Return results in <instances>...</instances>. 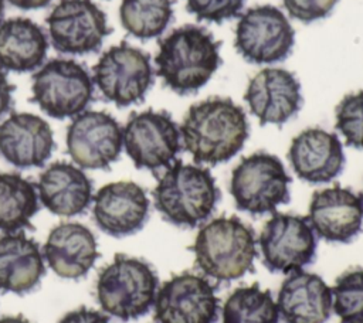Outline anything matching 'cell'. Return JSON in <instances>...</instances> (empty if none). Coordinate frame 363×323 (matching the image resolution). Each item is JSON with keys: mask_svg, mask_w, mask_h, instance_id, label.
I'll use <instances>...</instances> for the list:
<instances>
[{"mask_svg": "<svg viewBox=\"0 0 363 323\" xmlns=\"http://www.w3.org/2000/svg\"><path fill=\"white\" fill-rule=\"evenodd\" d=\"M223 323H279L278 305L258 283L234 289L223 305Z\"/></svg>", "mask_w": 363, "mask_h": 323, "instance_id": "obj_26", "label": "cell"}, {"mask_svg": "<svg viewBox=\"0 0 363 323\" xmlns=\"http://www.w3.org/2000/svg\"><path fill=\"white\" fill-rule=\"evenodd\" d=\"M45 273L38 244L23 232L0 237V290L24 295L38 286Z\"/></svg>", "mask_w": 363, "mask_h": 323, "instance_id": "obj_23", "label": "cell"}, {"mask_svg": "<svg viewBox=\"0 0 363 323\" xmlns=\"http://www.w3.org/2000/svg\"><path fill=\"white\" fill-rule=\"evenodd\" d=\"M48 266L64 279L84 278L99 256L95 235L79 222L54 227L43 246Z\"/></svg>", "mask_w": 363, "mask_h": 323, "instance_id": "obj_22", "label": "cell"}, {"mask_svg": "<svg viewBox=\"0 0 363 323\" xmlns=\"http://www.w3.org/2000/svg\"><path fill=\"white\" fill-rule=\"evenodd\" d=\"M37 186L18 173L0 171V231L20 232L31 227L40 208Z\"/></svg>", "mask_w": 363, "mask_h": 323, "instance_id": "obj_25", "label": "cell"}, {"mask_svg": "<svg viewBox=\"0 0 363 323\" xmlns=\"http://www.w3.org/2000/svg\"><path fill=\"white\" fill-rule=\"evenodd\" d=\"M94 86L92 75L82 64L54 58L34 72L31 99L51 118H74L92 102Z\"/></svg>", "mask_w": 363, "mask_h": 323, "instance_id": "obj_7", "label": "cell"}, {"mask_svg": "<svg viewBox=\"0 0 363 323\" xmlns=\"http://www.w3.org/2000/svg\"><path fill=\"white\" fill-rule=\"evenodd\" d=\"M35 186L41 204L61 217L85 212L94 198L89 177L81 167L67 162H55L45 167Z\"/></svg>", "mask_w": 363, "mask_h": 323, "instance_id": "obj_21", "label": "cell"}, {"mask_svg": "<svg viewBox=\"0 0 363 323\" xmlns=\"http://www.w3.org/2000/svg\"><path fill=\"white\" fill-rule=\"evenodd\" d=\"M333 312L340 323H363V268L343 272L332 288Z\"/></svg>", "mask_w": 363, "mask_h": 323, "instance_id": "obj_28", "label": "cell"}, {"mask_svg": "<svg viewBox=\"0 0 363 323\" xmlns=\"http://www.w3.org/2000/svg\"><path fill=\"white\" fill-rule=\"evenodd\" d=\"M11 6L21 10H37L47 7L52 0H7Z\"/></svg>", "mask_w": 363, "mask_h": 323, "instance_id": "obj_34", "label": "cell"}, {"mask_svg": "<svg viewBox=\"0 0 363 323\" xmlns=\"http://www.w3.org/2000/svg\"><path fill=\"white\" fill-rule=\"evenodd\" d=\"M45 21L51 44L61 54L96 52L111 33L105 13L91 0H60Z\"/></svg>", "mask_w": 363, "mask_h": 323, "instance_id": "obj_12", "label": "cell"}, {"mask_svg": "<svg viewBox=\"0 0 363 323\" xmlns=\"http://www.w3.org/2000/svg\"><path fill=\"white\" fill-rule=\"evenodd\" d=\"M289 184L291 177L282 162L271 153L257 152L233 169L230 193L238 210L261 215L289 201Z\"/></svg>", "mask_w": 363, "mask_h": 323, "instance_id": "obj_6", "label": "cell"}, {"mask_svg": "<svg viewBox=\"0 0 363 323\" xmlns=\"http://www.w3.org/2000/svg\"><path fill=\"white\" fill-rule=\"evenodd\" d=\"M277 305L285 323H326L333 310L332 288L316 273L291 272L281 283Z\"/></svg>", "mask_w": 363, "mask_h": 323, "instance_id": "obj_20", "label": "cell"}, {"mask_svg": "<svg viewBox=\"0 0 363 323\" xmlns=\"http://www.w3.org/2000/svg\"><path fill=\"white\" fill-rule=\"evenodd\" d=\"M156 323H216L218 298L204 276L184 272L167 279L156 293Z\"/></svg>", "mask_w": 363, "mask_h": 323, "instance_id": "obj_14", "label": "cell"}, {"mask_svg": "<svg viewBox=\"0 0 363 323\" xmlns=\"http://www.w3.org/2000/svg\"><path fill=\"white\" fill-rule=\"evenodd\" d=\"M295 44V31L286 16L275 6L261 4L240 16L234 47L251 64L268 65L286 60Z\"/></svg>", "mask_w": 363, "mask_h": 323, "instance_id": "obj_10", "label": "cell"}, {"mask_svg": "<svg viewBox=\"0 0 363 323\" xmlns=\"http://www.w3.org/2000/svg\"><path fill=\"white\" fill-rule=\"evenodd\" d=\"M95 224L105 234L122 238L136 234L149 218L150 201L133 181H115L101 187L92 198Z\"/></svg>", "mask_w": 363, "mask_h": 323, "instance_id": "obj_16", "label": "cell"}, {"mask_svg": "<svg viewBox=\"0 0 363 323\" xmlns=\"http://www.w3.org/2000/svg\"><path fill=\"white\" fill-rule=\"evenodd\" d=\"M152 194L160 215L180 228L204 224L220 200V190L210 170L182 160H176L157 176Z\"/></svg>", "mask_w": 363, "mask_h": 323, "instance_id": "obj_3", "label": "cell"}, {"mask_svg": "<svg viewBox=\"0 0 363 323\" xmlns=\"http://www.w3.org/2000/svg\"><path fill=\"white\" fill-rule=\"evenodd\" d=\"M189 13L200 21L223 23L241 14L245 0H184Z\"/></svg>", "mask_w": 363, "mask_h": 323, "instance_id": "obj_30", "label": "cell"}, {"mask_svg": "<svg viewBox=\"0 0 363 323\" xmlns=\"http://www.w3.org/2000/svg\"><path fill=\"white\" fill-rule=\"evenodd\" d=\"M123 147L138 169L157 176L176 162L182 150L180 128L166 110L133 112L122 129Z\"/></svg>", "mask_w": 363, "mask_h": 323, "instance_id": "obj_9", "label": "cell"}, {"mask_svg": "<svg viewBox=\"0 0 363 323\" xmlns=\"http://www.w3.org/2000/svg\"><path fill=\"white\" fill-rule=\"evenodd\" d=\"M0 323H31V322L28 319H26L23 314H16V316L0 317Z\"/></svg>", "mask_w": 363, "mask_h": 323, "instance_id": "obj_35", "label": "cell"}, {"mask_svg": "<svg viewBox=\"0 0 363 323\" xmlns=\"http://www.w3.org/2000/svg\"><path fill=\"white\" fill-rule=\"evenodd\" d=\"M122 147V128L108 112L84 110L72 118L67 129V152L81 169H109Z\"/></svg>", "mask_w": 363, "mask_h": 323, "instance_id": "obj_13", "label": "cell"}, {"mask_svg": "<svg viewBox=\"0 0 363 323\" xmlns=\"http://www.w3.org/2000/svg\"><path fill=\"white\" fill-rule=\"evenodd\" d=\"M335 119L346 144L363 150V91L347 94L337 103Z\"/></svg>", "mask_w": 363, "mask_h": 323, "instance_id": "obj_29", "label": "cell"}, {"mask_svg": "<svg viewBox=\"0 0 363 323\" xmlns=\"http://www.w3.org/2000/svg\"><path fill=\"white\" fill-rule=\"evenodd\" d=\"M54 144L50 125L38 115L17 112L0 123V156L14 167L44 166Z\"/></svg>", "mask_w": 363, "mask_h": 323, "instance_id": "obj_18", "label": "cell"}, {"mask_svg": "<svg viewBox=\"0 0 363 323\" xmlns=\"http://www.w3.org/2000/svg\"><path fill=\"white\" fill-rule=\"evenodd\" d=\"M339 0H282L288 14L302 23L328 17Z\"/></svg>", "mask_w": 363, "mask_h": 323, "instance_id": "obj_31", "label": "cell"}, {"mask_svg": "<svg viewBox=\"0 0 363 323\" xmlns=\"http://www.w3.org/2000/svg\"><path fill=\"white\" fill-rule=\"evenodd\" d=\"M244 99L259 125L281 126L302 106L301 84L288 69L264 68L248 82Z\"/></svg>", "mask_w": 363, "mask_h": 323, "instance_id": "obj_17", "label": "cell"}, {"mask_svg": "<svg viewBox=\"0 0 363 323\" xmlns=\"http://www.w3.org/2000/svg\"><path fill=\"white\" fill-rule=\"evenodd\" d=\"M48 37L33 20L14 17L0 23V68L13 72L38 69L47 57Z\"/></svg>", "mask_w": 363, "mask_h": 323, "instance_id": "obj_24", "label": "cell"}, {"mask_svg": "<svg viewBox=\"0 0 363 323\" xmlns=\"http://www.w3.org/2000/svg\"><path fill=\"white\" fill-rule=\"evenodd\" d=\"M265 268L275 273L302 271L316 256V234L306 217L275 212L258 238Z\"/></svg>", "mask_w": 363, "mask_h": 323, "instance_id": "obj_11", "label": "cell"}, {"mask_svg": "<svg viewBox=\"0 0 363 323\" xmlns=\"http://www.w3.org/2000/svg\"><path fill=\"white\" fill-rule=\"evenodd\" d=\"M362 197H363V194H362Z\"/></svg>", "mask_w": 363, "mask_h": 323, "instance_id": "obj_37", "label": "cell"}, {"mask_svg": "<svg viewBox=\"0 0 363 323\" xmlns=\"http://www.w3.org/2000/svg\"><path fill=\"white\" fill-rule=\"evenodd\" d=\"M179 128L184 150L197 164L210 166L234 157L250 135L244 109L221 96L193 103Z\"/></svg>", "mask_w": 363, "mask_h": 323, "instance_id": "obj_1", "label": "cell"}, {"mask_svg": "<svg viewBox=\"0 0 363 323\" xmlns=\"http://www.w3.org/2000/svg\"><path fill=\"white\" fill-rule=\"evenodd\" d=\"M122 27L139 40H150L164 33L173 20V0H122Z\"/></svg>", "mask_w": 363, "mask_h": 323, "instance_id": "obj_27", "label": "cell"}, {"mask_svg": "<svg viewBox=\"0 0 363 323\" xmlns=\"http://www.w3.org/2000/svg\"><path fill=\"white\" fill-rule=\"evenodd\" d=\"M257 244L254 230L238 217H217L203 224L190 251L206 276L230 282L252 271Z\"/></svg>", "mask_w": 363, "mask_h": 323, "instance_id": "obj_4", "label": "cell"}, {"mask_svg": "<svg viewBox=\"0 0 363 323\" xmlns=\"http://www.w3.org/2000/svg\"><path fill=\"white\" fill-rule=\"evenodd\" d=\"M306 220L313 232L328 242H350L363 227V197L333 186L312 194Z\"/></svg>", "mask_w": 363, "mask_h": 323, "instance_id": "obj_15", "label": "cell"}, {"mask_svg": "<svg viewBox=\"0 0 363 323\" xmlns=\"http://www.w3.org/2000/svg\"><path fill=\"white\" fill-rule=\"evenodd\" d=\"M92 81L118 108L140 103L155 82L150 55L125 41L112 45L92 67Z\"/></svg>", "mask_w": 363, "mask_h": 323, "instance_id": "obj_8", "label": "cell"}, {"mask_svg": "<svg viewBox=\"0 0 363 323\" xmlns=\"http://www.w3.org/2000/svg\"><path fill=\"white\" fill-rule=\"evenodd\" d=\"M288 159L295 174L312 184L332 181L343 171L346 162L339 137L320 128L298 133L291 142Z\"/></svg>", "mask_w": 363, "mask_h": 323, "instance_id": "obj_19", "label": "cell"}, {"mask_svg": "<svg viewBox=\"0 0 363 323\" xmlns=\"http://www.w3.org/2000/svg\"><path fill=\"white\" fill-rule=\"evenodd\" d=\"M156 74L177 95L203 88L221 64L220 42L204 27L186 24L159 41Z\"/></svg>", "mask_w": 363, "mask_h": 323, "instance_id": "obj_2", "label": "cell"}, {"mask_svg": "<svg viewBox=\"0 0 363 323\" xmlns=\"http://www.w3.org/2000/svg\"><path fill=\"white\" fill-rule=\"evenodd\" d=\"M159 279L146 261L116 254L96 279V300L104 312L122 320H135L155 305Z\"/></svg>", "mask_w": 363, "mask_h": 323, "instance_id": "obj_5", "label": "cell"}, {"mask_svg": "<svg viewBox=\"0 0 363 323\" xmlns=\"http://www.w3.org/2000/svg\"><path fill=\"white\" fill-rule=\"evenodd\" d=\"M3 14H4V0H0V23L3 21Z\"/></svg>", "mask_w": 363, "mask_h": 323, "instance_id": "obj_36", "label": "cell"}, {"mask_svg": "<svg viewBox=\"0 0 363 323\" xmlns=\"http://www.w3.org/2000/svg\"><path fill=\"white\" fill-rule=\"evenodd\" d=\"M58 323H111V322H109V317L102 312L82 306L79 309L68 312Z\"/></svg>", "mask_w": 363, "mask_h": 323, "instance_id": "obj_32", "label": "cell"}, {"mask_svg": "<svg viewBox=\"0 0 363 323\" xmlns=\"http://www.w3.org/2000/svg\"><path fill=\"white\" fill-rule=\"evenodd\" d=\"M13 91L14 86L7 79L6 72L0 68V118L13 106Z\"/></svg>", "mask_w": 363, "mask_h": 323, "instance_id": "obj_33", "label": "cell"}]
</instances>
